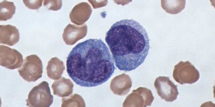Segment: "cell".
<instances>
[{
    "mask_svg": "<svg viewBox=\"0 0 215 107\" xmlns=\"http://www.w3.org/2000/svg\"><path fill=\"white\" fill-rule=\"evenodd\" d=\"M0 20L10 19L15 12L16 6L13 2L3 0L0 3Z\"/></svg>",
    "mask_w": 215,
    "mask_h": 107,
    "instance_id": "obj_13",
    "label": "cell"
},
{
    "mask_svg": "<svg viewBox=\"0 0 215 107\" xmlns=\"http://www.w3.org/2000/svg\"><path fill=\"white\" fill-rule=\"evenodd\" d=\"M157 93L160 98L167 102L176 100L179 94L177 86L168 77L159 76L156 78L154 83Z\"/></svg>",
    "mask_w": 215,
    "mask_h": 107,
    "instance_id": "obj_6",
    "label": "cell"
},
{
    "mask_svg": "<svg viewBox=\"0 0 215 107\" xmlns=\"http://www.w3.org/2000/svg\"><path fill=\"white\" fill-rule=\"evenodd\" d=\"M43 1V6L49 10H57L62 6L61 1L44 0Z\"/></svg>",
    "mask_w": 215,
    "mask_h": 107,
    "instance_id": "obj_16",
    "label": "cell"
},
{
    "mask_svg": "<svg viewBox=\"0 0 215 107\" xmlns=\"http://www.w3.org/2000/svg\"><path fill=\"white\" fill-rule=\"evenodd\" d=\"M20 38L18 30L10 24L0 25V43L12 46L18 42Z\"/></svg>",
    "mask_w": 215,
    "mask_h": 107,
    "instance_id": "obj_9",
    "label": "cell"
},
{
    "mask_svg": "<svg viewBox=\"0 0 215 107\" xmlns=\"http://www.w3.org/2000/svg\"><path fill=\"white\" fill-rule=\"evenodd\" d=\"M105 40L116 67L125 72L135 69L144 61L150 49L145 29L133 19L114 23L107 32Z\"/></svg>",
    "mask_w": 215,
    "mask_h": 107,
    "instance_id": "obj_2",
    "label": "cell"
},
{
    "mask_svg": "<svg viewBox=\"0 0 215 107\" xmlns=\"http://www.w3.org/2000/svg\"><path fill=\"white\" fill-rule=\"evenodd\" d=\"M67 72L77 85L92 87L107 81L115 69L108 48L100 39H90L78 43L66 60Z\"/></svg>",
    "mask_w": 215,
    "mask_h": 107,
    "instance_id": "obj_1",
    "label": "cell"
},
{
    "mask_svg": "<svg viewBox=\"0 0 215 107\" xmlns=\"http://www.w3.org/2000/svg\"><path fill=\"white\" fill-rule=\"evenodd\" d=\"M132 86L129 76L125 74L117 76L111 80L110 87L114 94L123 95L127 93Z\"/></svg>",
    "mask_w": 215,
    "mask_h": 107,
    "instance_id": "obj_8",
    "label": "cell"
},
{
    "mask_svg": "<svg viewBox=\"0 0 215 107\" xmlns=\"http://www.w3.org/2000/svg\"><path fill=\"white\" fill-rule=\"evenodd\" d=\"M65 68L62 61L57 57L52 58L48 62L46 67L47 76L50 79H58L61 77Z\"/></svg>",
    "mask_w": 215,
    "mask_h": 107,
    "instance_id": "obj_11",
    "label": "cell"
},
{
    "mask_svg": "<svg viewBox=\"0 0 215 107\" xmlns=\"http://www.w3.org/2000/svg\"><path fill=\"white\" fill-rule=\"evenodd\" d=\"M75 27L68 24L64 30L62 35L63 40L68 45H72L79 40L83 38L86 34L81 33H76Z\"/></svg>",
    "mask_w": 215,
    "mask_h": 107,
    "instance_id": "obj_12",
    "label": "cell"
},
{
    "mask_svg": "<svg viewBox=\"0 0 215 107\" xmlns=\"http://www.w3.org/2000/svg\"><path fill=\"white\" fill-rule=\"evenodd\" d=\"M172 75L175 81L182 85L194 83L200 78L198 71L189 61H181L175 65Z\"/></svg>",
    "mask_w": 215,
    "mask_h": 107,
    "instance_id": "obj_5",
    "label": "cell"
},
{
    "mask_svg": "<svg viewBox=\"0 0 215 107\" xmlns=\"http://www.w3.org/2000/svg\"><path fill=\"white\" fill-rule=\"evenodd\" d=\"M23 61L22 54L17 50L3 45L0 46V65L8 69L19 68Z\"/></svg>",
    "mask_w": 215,
    "mask_h": 107,
    "instance_id": "obj_7",
    "label": "cell"
},
{
    "mask_svg": "<svg viewBox=\"0 0 215 107\" xmlns=\"http://www.w3.org/2000/svg\"><path fill=\"white\" fill-rule=\"evenodd\" d=\"M42 0H23V3L28 8L37 9L41 6Z\"/></svg>",
    "mask_w": 215,
    "mask_h": 107,
    "instance_id": "obj_17",
    "label": "cell"
},
{
    "mask_svg": "<svg viewBox=\"0 0 215 107\" xmlns=\"http://www.w3.org/2000/svg\"><path fill=\"white\" fill-rule=\"evenodd\" d=\"M73 86L70 79L62 77L59 80L55 81L51 87L54 95L64 97L68 96L72 94Z\"/></svg>",
    "mask_w": 215,
    "mask_h": 107,
    "instance_id": "obj_10",
    "label": "cell"
},
{
    "mask_svg": "<svg viewBox=\"0 0 215 107\" xmlns=\"http://www.w3.org/2000/svg\"><path fill=\"white\" fill-rule=\"evenodd\" d=\"M53 101L49 83L45 81L34 87L26 100V105L30 107H49Z\"/></svg>",
    "mask_w": 215,
    "mask_h": 107,
    "instance_id": "obj_3",
    "label": "cell"
},
{
    "mask_svg": "<svg viewBox=\"0 0 215 107\" xmlns=\"http://www.w3.org/2000/svg\"><path fill=\"white\" fill-rule=\"evenodd\" d=\"M61 106L85 107V104L83 98L79 95L74 94L69 97L63 98Z\"/></svg>",
    "mask_w": 215,
    "mask_h": 107,
    "instance_id": "obj_14",
    "label": "cell"
},
{
    "mask_svg": "<svg viewBox=\"0 0 215 107\" xmlns=\"http://www.w3.org/2000/svg\"><path fill=\"white\" fill-rule=\"evenodd\" d=\"M166 6L163 8L166 11L172 14H176L180 12L185 6V0L166 1Z\"/></svg>",
    "mask_w": 215,
    "mask_h": 107,
    "instance_id": "obj_15",
    "label": "cell"
},
{
    "mask_svg": "<svg viewBox=\"0 0 215 107\" xmlns=\"http://www.w3.org/2000/svg\"><path fill=\"white\" fill-rule=\"evenodd\" d=\"M19 74L25 80L34 82L41 78L43 65L40 58L35 54L26 57L21 67L18 69Z\"/></svg>",
    "mask_w": 215,
    "mask_h": 107,
    "instance_id": "obj_4",
    "label": "cell"
}]
</instances>
